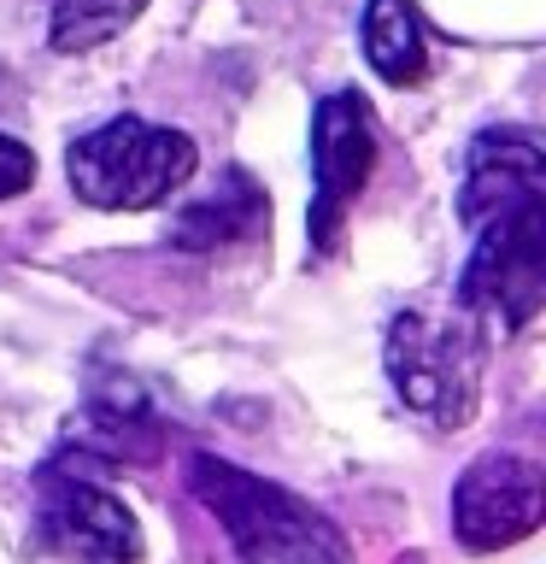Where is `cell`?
<instances>
[{
  "label": "cell",
  "instance_id": "6da1fadb",
  "mask_svg": "<svg viewBox=\"0 0 546 564\" xmlns=\"http://www.w3.org/2000/svg\"><path fill=\"white\" fill-rule=\"evenodd\" d=\"M188 488L223 523V535L236 541L247 564H352L347 535L312 500L229 465L218 453L188 458Z\"/></svg>",
  "mask_w": 546,
  "mask_h": 564
},
{
  "label": "cell",
  "instance_id": "7a4b0ae2",
  "mask_svg": "<svg viewBox=\"0 0 546 564\" xmlns=\"http://www.w3.org/2000/svg\"><path fill=\"white\" fill-rule=\"evenodd\" d=\"M194 159H200L194 135L165 130V123H141V118H112L70 141L65 176L100 212H148L188 183Z\"/></svg>",
  "mask_w": 546,
  "mask_h": 564
},
{
  "label": "cell",
  "instance_id": "3957f363",
  "mask_svg": "<svg viewBox=\"0 0 546 564\" xmlns=\"http://www.w3.org/2000/svg\"><path fill=\"white\" fill-rule=\"evenodd\" d=\"M465 312L500 329H528L546 306V194L476 224V253L458 282Z\"/></svg>",
  "mask_w": 546,
  "mask_h": 564
},
{
  "label": "cell",
  "instance_id": "277c9868",
  "mask_svg": "<svg viewBox=\"0 0 546 564\" xmlns=\"http://www.w3.org/2000/svg\"><path fill=\"white\" fill-rule=\"evenodd\" d=\"M387 377L412 412L452 430L482 394V335L470 324H440L429 312H400L387 324Z\"/></svg>",
  "mask_w": 546,
  "mask_h": 564
},
{
  "label": "cell",
  "instance_id": "5b68a950",
  "mask_svg": "<svg viewBox=\"0 0 546 564\" xmlns=\"http://www.w3.org/2000/svg\"><path fill=\"white\" fill-rule=\"evenodd\" d=\"M546 511V476L523 453H482L470 458L452 488V535L470 553H505L528 541Z\"/></svg>",
  "mask_w": 546,
  "mask_h": 564
},
{
  "label": "cell",
  "instance_id": "8992f818",
  "mask_svg": "<svg viewBox=\"0 0 546 564\" xmlns=\"http://www.w3.org/2000/svg\"><path fill=\"white\" fill-rule=\"evenodd\" d=\"M370 165H376V130H370L364 100L347 95V88L317 100V118H312V247L317 253L341 247L347 212L364 194Z\"/></svg>",
  "mask_w": 546,
  "mask_h": 564
},
{
  "label": "cell",
  "instance_id": "52a82bcc",
  "mask_svg": "<svg viewBox=\"0 0 546 564\" xmlns=\"http://www.w3.org/2000/svg\"><path fill=\"white\" fill-rule=\"evenodd\" d=\"M35 518H42V541L77 564H141V546H148L135 511L112 488H100L95 476L42 470Z\"/></svg>",
  "mask_w": 546,
  "mask_h": 564
},
{
  "label": "cell",
  "instance_id": "ba28073f",
  "mask_svg": "<svg viewBox=\"0 0 546 564\" xmlns=\"http://www.w3.org/2000/svg\"><path fill=\"white\" fill-rule=\"evenodd\" d=\"M546 194V148L523 123H500L482 130L465 153V188H458V218L470 229L488 224L493 212H511L523 200Z\"/></svg>",
  "mask_w": 546,
  "mask_h": 564
},
{
  "label": "cell",
  "instance_id": "9c48e42d",
  "mask_svg": "<svg viewBox=\"0 0 546 564\" xmlns=\"http://www.w3.org/2000/svg\"><path fill=\"white\" fill-rule=\"evenodd\" d=\"M264 224H271V206H264V194L247 183L241 171H229L223 188H211L206 200L183 206V218H176L171 241L188 247V253H206V247H223V241H253Z\"/></svg>",
  "mask_w": 546,
  "mask_h": 564
},
{
  "label": "cell",
  "instance_id": "30bf717a",
  "mask_svg": "<svg viewBox=\"0 0 546 564\" xmlns=\"http://www.w3.org/2000/svg\"><path fill=\"white\" fill-rule=\"evenodd\" d=\"M364 59L387 88H412L429 70V42H423L412 0H370L364 7Z\"/></svg>",
  "mask_w": 546,
  "mask_h": 564
},
{
  "label": "cell",
  "instance_id": "8fae6325",
  "mask_svg": "<svg viewBox=\"0 0 546 564\" xmlns=\"http://www.w3.org/2000/svg\"><path fill=\"white\" fill-rule=\"evenodd\" d=\"M148 0H53V47L59 53H88L100 42H112L118 30H130Z\"/></svg>",
  "mask_w": 546,
  "mask_h": 564
},
{
  "label": "cell",
  "instance_id": "7c38bea8",
  "mask_svg": "<svg viewBox=\"0 0 546 564\" xmlns=\"http://www.w3.org/2000/svg\"><path fill=\"white\" fill-rule=\"evenodd\" d=\"M30 183H35V153L18 135H0V200L24 194Z\"/></svg>",
  "mask_w": 546,
  "mask_h": 564
}]
</instances>
